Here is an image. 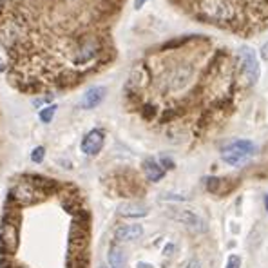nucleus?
<instances>
[{
	"instance_id": "obj_1",
	"label": "nucleus",
	"mask_w": 268,
	"mask_h": 268,
	"mask_svg": "<svg viewBox=\"0 0 268 268\" xmlns=\"http://www.w3.org/2000/svg\"><path fill=\"white\" fill-rule=\"evenodd\" d=\"M198 11L214 24H228L237 17L236 6L230 0H200Z\"/></svg>"
},
{
	"instance_id": "obj_2",
	"label": "nucleus",
	"mask_w": 268,
	"mask_h": 268,
	"mask_svg": "<svg viewBox=\"0 0 268 268\" xmlns=\"http://www.w3.org/2000/svg\"><path fill=\"white\" fill-rule=\"evenodd\" d=\"M19 246V216L15 212H6L0 227V250L4 254H15Z\"/></svg>"
},
{
	"instance_id": "obj_3",
	"label": "nucleus",
	"mask_w": 268,
	"mask_h": 268,
	"mask_svg": "<svg viewBox=\"0 0 268 268\" xmlns=\"http://www.w3.org/2000/svg\"><path fill=\"white\" fill-rule=\"evenodd\" d=\"M255 154V145L248 140H237L232 141L230 145L223 149L221 158L225 163L232 165V167H239V165L246 163L248 158Z\"/></svg>"
},
{
	"instance_id": "obj_4",
	"label": "nucleus",
	"mask_w": 268,
	"mask_h": 268,
	"mask_svg": "<svg viewBox=\"0 0 268 268\" xmlns=\"http://www.w3.org/2000/svg\"><path fill=\"white\" fill-rule=\"evenodd\" d=\"M239 60H241V69H243V74L246 76L248 85L257 83L259 76H261V65H259L255 51L248 46L239 47Z\"/></svg>"
},
{
	"instance_id": "obj_5",
	"label": "nucleus",
	"mask_w": 268,
	"mask_h": 268,
	"mask_svg": "<svg viewBox=\"0 0 268 268\" xmlns=\"http://www.w3.org/2000/svg\"><path fill=\"white\" fill-rule=\"evenodd\" d=\"M105 141V132L102 129H93L83 136L82 140V152L87 156H96L102 150Z\"/></svg>"
},
{
	"instance_id": "obj_6",
	"label": "nucleus",
	"mask_w": 268,
	"mask_h": 268,
	"mask_svg": "<svg viewBox=\"0 0 268 268\" xmlns=\"http://www.w3.org/2000/svg\"><path fill=\"white\" fill-rule=\"evenodd\" d=\"M13 200L19 201L22 205H28L33 203V201L38 200V189L33 185L31 182H26V183H19V185L13 189Z\"/></svg>"
},
{
	"instance_id": "obj_7",
	"label": "nucleus",
	"mask_w": 268,
	"mask_h": 268,
	"mask_svg": "<svg viewBox=\"0 0 268 268\" xmlns=\"http://www.w3.org/2000/svg\"><path fill=\"white\" fill-rule=\"evenodd\" d=\"M192 74L194 73H192L191 65H182V67H177L172 73V76H170V80H168V85H170V89L182 91V89H185V87L191 83Z\"/></svg>"
},
{
	"instance_id": "obj_8",
	"label": "nucleus",
	"mask_w": 268,
	"mask_h": 268,
	"mask_svg": "<svg viewBox=\"0 0 268 268\" xmlns=\"http://www.w3.org/2000/svg\"><path fill=\"white\" fill-rule=\"evenodd\" d=\"M105 98V89L104 87H91L83 93L82 100H80V107L82 109H95L102 104Z\"/></svg>"
},
{
	"instance_id": "obj_9",
	"label": "nucleus",
	"mask_w": 268,
	"mask_h": 268,
	"mask_svg": "<svg viewBox=\"0 0 268 268\" xmlns=\"http://www.w3.org/2000/svg\"><path fill=\"white\" fill-rule=\"evenodd\" d=\"M141 234H143L141 225H122L114 232V239L120 241V243H129V241L140 239Z\"/></svg>"
},
{
	"instance_id": "obj_10",
	"label": "nucleus",
	"mask_w": 268,
	"mask_h": 268,
	"mask_svg": "<svg viewBox=\"0 0 268 268\" xmlns=\"http://www.w3.org/2000/svg\"><path fill=\"white\" fill-rule=\"evenodd\" d=\"M143 172H145L149 182L156 183L165 176V168L161 167L158 161H154V159H145V161H143Z\"/></svg>"
},
{
	"instance_id": "obj_11",
	"label": "nucleus",
	"mask_w": 268,
	"mask_h": 268,
	"mask_svg": "<svg viewBox=\"0 0 268 268\" xmlns=\"http://www.w3.org/2000/svg\"><path fill=\"white\" fill-rule=\"evenodd\" d=\"M98 55V44L93 40H87L83 44H80L76 49V62L78 64H82V62H87V60H91L93 56Z\"/></svg>"
},
{
	"instance_id": "obj_12",
	"label": "nucleus",
	"mask_w": 268,
	"mask_h": 268,
	"mask_svg": "<svg viewBox=\"0 0 268 268\" xmlns=\"http://www.w3.org/2000/svg\"><path fill=\"white\" fill-rule=\"evenodd\" d=\"M147 207L140 203H123L122 207L118 209V214L122 218H143L147 216Z\"/></svg>"
},
{
	"instance_id": "obj_13",
	"label": "nucleus",
	"mask_w": 268,
	"mask_h": 268,
	"mask_svg": "<svg viewBox=\"0 0 268 268\" xmlns=\"http://www.w3.org/2000/svg\"><path fill=\"white\" fill-rule=\"evenodd\" d=\"M180 221L183 223V225H187V227H191L192 230H205V223L203 219L200 218V216H196L194 212H191V210H182V212L176 216Z\"/></svg>"
},
{
	"instance_id": "obj_14",
	"label": "nucleus",
	"mask_w": 268,
	"mask_h": 268,
	"mask_svg": "<svg viewBox=\"0 0 268 268\" xmlns=\"http://www.w3.org/2000/svg\"><path fill=\"white\" fill-rule=\"evenodd\" d=\"M107 261H109L111 268H125V254H123V250L118 248V246H111Z\"/></svg>"
},
{
	"instance_id": "obj_15",
	"label": "nucleus",
	"mask_w": 268,
	"mask_h": 268,
	"mask_svg": "<svg viewBox=\"0 0 268 268\" xmlns=\"http://www.w3.org/2000/svg\"><path fill=\"white\" fill-rule=\"evenodd\" d=\"M78 80H80L78 73H62V76H60L58 83L62 87H71V85H74Z\"/></svg>"
},
{
	"instance_id": "obj_16",
	"label": "nucleus",
	"mask_w": 268,
	"mask_h": 268,
	"mask_svg": "<svg viewBox=\"0 0 268 268\" xmlns=\"http://www.w3.org/2000/svg\"><path fill=\"white\" fill-rule=\"evenodd\" d=\"M55 113H56V105H49V107H46V109L40 113V122L49 123L51 120H53V116H55Z\"/></svg>"
},
{
	"instance_id": "obj_17",
	"label": "nucleus",
	"mask_w": 268,
	"mask_h": 268,
	"mask_svg": "<svg viewBox=\"0 0 268 268\" xmlns=\"http://www.w3.org/2000/svg\"><path fill=\"white\" fill-rule=\"evenodd\" d=\"M44 158H46V149H44V147H37V149L31 152V159L35 163H42Z\"/></svg>"
},
{
	"instance_id": "obj_18",
	"label": "nucleus",
	"mask_w": 268,
	"mask_h": 268,
	"mask_svg": "<svg viewBox=\"0 0 268 268\" xmlns=\"http://www.w3.org/2000/svg\"><path fill=\"white\" fill-rule=\"evenodd\" d=\"M227 268H241V257L239 255H230V257H228Z\"/></svg>"
},
{
	"instance_id": "obj_19",
	"label": "nucleus",
	"mask_w": 268,
	"mask_h": 268,
	"mask_svg": "<svg viewBox=\"0 0 268 268\" xmlns=\"http://www.w3.org/2000/svg\"><path fill=\"white\" fill-rule=\"evenodd\" d=\"M219 183H221V180H218V177H210V180H207V187H209V191H212V192H218Z\"/></svg>"
},
{
	"instance_id": "obj_20",
	"label": "nucleus",
	"mask_w": 268,
	"mask_h": 268,
	"mask_svg": "<svg viewBox=\"0 0 268 268\" xmlns=\"http://www.w3.org/2000/svg\"><path fill=\"white\" fill-rule=\"evenodd\" d=\"M0 268H15V264L8 259H0Z\"/></svg>"
},
{
	"instance_id": "obj_21",
	"label": "nucleus",
	"mask_w": 268,
	"mask_h": 268,
	"mask_svg": "<svg viewBox=\"0 0 268 268\" xmlns=\"http://www.w3.org/2000/svg\"><path fill=\"white\" fill-rule=\"evenodd\" d=\"M261 56H263L264 60H268V42L264 44L263 47H261Z\"/></svg>"
},
{
	"instance_id": "obj_22",
	"label": "nucleus",
	"mask_w": 268,
	"mask_h": 268,
	"mask_svg": "<svg viewBox=\"0 0 268 268\" xmlns=\"http://www.w3.org/2000/svg\"><path fill=\"white\" fill-rule=\"evenodd\" d=\"M161 163H163L167 168H172V167H174V163H172V161H170L168 158H163V159H161Z\"/></svg>"
},
{
	"instance_id": "obj_23",
	"label": "nucleus",
	"mask_w": 268,
	"mask_h": 268,
	"mask_svg": "<svg viewBox=\"0 0 268 268\" xmlns=\"http://www.w3.org/2000/svg\"><path fill=\"white\" fill-rule=\"evenodd\" d=\"M145 2L147 0H136V2H134V8H136V10H141V8L145 6Z\"/></svg>"
},
{
	"instance_id": "obj_24",
	"label": "nucleus",
	"mask_w": 268,
	"mask_h": 268,
	"mask_svg": "<svg viewBox=\"0 0 268 268\" xmlns=\"http://www.w3.org/2000/svg\"><path fill=\"white\" fill-rule=\"evenodd\" d=\"M187 268H201V264H200V261H191Z\"/></svg>"
},
{
	"instance_id": "obj_25",
	"label": "nucleus",
	"mask_w": 268,
	"mask_h": 268,
	"mask_svg": "<svg viewBox=\"0 0 268 268\" xmlns=\"http://www.w3.org/2000/svg\"><path fill=\"white\" fill-rule=\"evenodd\" d=\"M138 268H152V266L147 264V263H138Z\"/></svg>"
},
{
	"instance_id": "obj_26",
	"label": "nucleus",
	"mask_w": 268,
	"mask_h": 268,
	"mask_svg": "<svg viewBox=\"0 0 268 268\" xmlns=\"http://www.w3.org/2000/svg\"><path fill=\"white\" fill-rule=\"evenodd\" d=\"M49 100H51L49 96H47V98H44V104H47V102H49ZM35 104H37V105H40V104H42V100H38V102H35Z\"/></svg>"
},
{
	"instance_id": "obj_27",
	"label": "nucleus",
	"mask_w": 268,
	"mask_h": 268,
	"mask_svg": "<svg viewBox=\"0 0 268 268\" xmlns=\"http://www.w3.org/2000/svg\"><path fill=\"white\" fill-rule=\"evenodd\" d=\"M264 209H266V212H268V194L264 196Z\"/></svg>"
},
{
	"instance_id": "obj_28",
	"label": "nucleus",
	"mask_w": 268,
	"mask_h": 268,
	"mask_svg": "<svg viewBox=\"0 0 268 268\" xmlns=\"http://www.w3.org/2000/svg\"><path fill=\"white\" fill-rule=\"evenodd\" d=\"M6 2H8V0H0V10H2V6H4Z\"/></svg>"
},
{
	"instance_id": "obj_29",
	"label": "nucleus",
	"mask_w": 268,
	"mask_h": 268,
	"mask_svg": "<svg viewBox=\"0 0 268 268\" xmlns=\"http://www.w3.org/2000/svg\"><path fill=\"white\" fill-rule=\"evenodd\" d=\"M0 71H4V65H2V62H0Z\"/></svg>"
},
{
	"instance_id": "obj_30",
	"label": "nucleus",
	"mask_w": 268,
	"mask_h": 268,
	"mask_svg": "<svg viewBox=\"0 0 268 268\" xmlns=\"http://www.w3.org/2000/svg\"><path fill=\"white\" fill-rule=\"evenodd\" d=\"M98 268H107V266H105V264H100V266H98Z\"/></svg>"
}]
</instances>
